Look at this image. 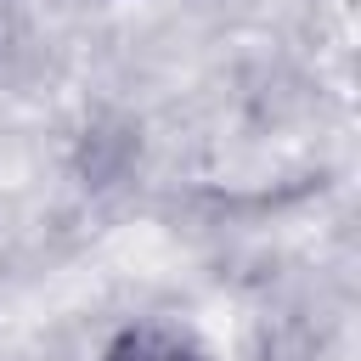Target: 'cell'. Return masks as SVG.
Returning <instances> with one entry per match:
<instances>
[{
    "mask_svg": "<svg viewBox=\"0 0 361 361\" xmlns=\"http://www.w3.org/2000/svg\"><path fill=\"white\" fill-rule=\"evenodd\" d=\"M107 361H203L180 333H169V327H124L118 338H113V350H107Z\"/></svg>",
    "mask_w": 361,
    "mask_h": 361,
    "instance_id": "1",
    "label": "cell"
}]
</instances>
